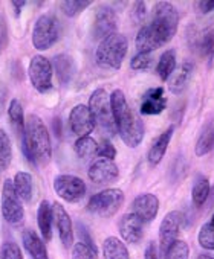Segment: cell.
<instances>
[{"label":"cell","instance_id":"cell-1","mask_svg":"<svg viewBox=\"0 0 214 259\" xmlns=\"http://www.w3.org/2000/svg\"><path fill=\"white\" fill-rule=\"evenodd\" d=\"M179 14L170 2H158L153 10V19L144 25L135 40L138 54H152L168 43L177 31Z\"/></svg>","mask_w":214,"mask_h":259},{"label":"cell","instance_id":"cell-2","mask_svg":"<svg viewBox=\"0 0 214 259\" xmlns=\"http://www.w3.org/2000/svg\"><path fill=\"white\" fill-rule=\"evenodd\" d=\"M22 148L28 162L45 165L52 157V144L49 130L37 114H29L25 120V133L22 136Z\"/></svg>","mask_w":214,"mask_h":259},{"label":"cell","instance_id":"cell-3","mask_svg":"<svg viewBox=\"0 0 214 259\" xmlns=\"http://www.w3.org/2000/svg\"><path fill=\"white\" fill-rule=\"evenodd\" d=\"M112 111L115 117L117 133L129 148H136L144 139V123L130 108L123 90L117 89L111 95Z\"/></svg>","mask_w":214,"mask_h":259},{"label":"cell","instance_id":"cell-4","mask_svg":"<svg viewBox=\"0 0 214 259\" xmlns=\"http://www.w3.org/2000/svg\"><path fill=\"white\" fill-rule=\"evenodd\" d=\"M129 51V41L127 37L123 34H112L107 38H104L95 52L96 64L102 69L118 70L127 55Z\"/></svg>","mask_w":214,"mask_h":259},{"label":"cell","instance_id":"cell-5","mask_svg":"<svg viewBox=\"0 0 214 259\" xmlns=\"http://www.w3.org/2000/svg\"><path fill=\"white\" fill-rule=\"evenodd\" d=\"M89 110L93 116V120L105 135L114 136L117 133L115 117L112 111L111 96L104 89H96L89 98Z\"/></svg>","mask_w":214,"mask_h":259},{"label":"cell","instance_id":"cell-6","mask_svg":"<svg viewBox=\"0 0 214 259\" xmlns=\"http://www.w3.org/2000/svg\"><path fill=\"white\" fill-rule=\"evenodd\" d=\"M123 203H124V192L121 189L111 188L90 197L87 203V210L99 217H112L120 210Z\"/></svg>","mask_w":214,"mask_h":259},{"label":"cell","instance_id":"cell-7","mask_svg":"<svg viewBox=\"0 0 214 259\" xmlns=\"http://www.w3.org/2000/svg\"><path fill=\"white\" fill-rule=\"evenodd\" d=\"M60 38V23L51 14H43L37 19L32 29V45L37 51L52 48Z\"/></svg>","mask_w":214,"mask_h":259},{"label":"cell","instance_id":"cell-8","mask_svg":"<svg viewBox=\"0 0 214 259\" xmlns=\"http://www.w3.org/2000/svg\"><path fill=\"white\" fill-rule=\"evenodd\" d=\"M29 79L34 89L40 93H46L52 89V75H54V67L52 63L43 57V55H35L32 57L29 63Z\"/></svg>","mask_w":214,"mask_h":259},{"label":"cell","instance_id":"cell-9","mask_svg":"<svg viewBox=\"0 0 214 259\" xmlns=\"http://www.w3.org/2000/svg\"><path fill=\"white\" fill-rule=\"evenodd\" d=\"M2 215L10 224H19L25 218L22 198L17 195L13 180H5L2 188Z\"/></svg>","mask_w":214,"mask_h":259},{"label":"cell","instance_id":"cell-10","mask_svg":"<svg viewBox=\"0 0 214 259\" xmlns=\"http://www.w3.org/2000/svg\"><path fill=\"white\" fill-rule=\"evenodd\" d=\"M54 191L64 201L77 203L86 195V183L77 176L61 174L54 180Z\"/></svg>","mask_w":214,"mask_h":259},{"label":"cell","instance_id":"cell-11","mask_svg":"<svg viewBox=\"0 0 214 259\" xmlns=\"http://www.w3.org/2000/svg\"><path fill=\"white\" fill-rule=\"evenodd\" d=\"M184 213L179 210H171L168 212L161 226H159V241H161V251L165 253V250L174 242L177 241L181 227L184 224Z\"/></svg>","mask_w":214,"mask_h":259},{"label":"cell","instance_id":"cell-12","mask_svg":"<svg viewBox=\"0 0 214 259\" xmlns=\"http://www.w3.org/2000/svg\"><path fill=\"white\" fill-rule=\"evenodd\" d=\"M69 125L72 133L78 138H86L95 130V120L87 105L78 104L69 113Z\"/></svg>","mask_w":214,"mask_h":259},{"label":"cell","instance_id":"cell-13","mask_svg":"<svg viewBox=\"0 0 214 259\" xmlns=\"http://www.w3.org/2000/svg\"><path fill=\"white\" fill-rule=\"evenodd\" d=\"M117 32V16L111 7H99L95 13L92 35L95 40H104Z\"/></svg>","mask_w":214,"mask_h":259},{"label":"cell","instance_id":"cell-14","mask_svg":"<svg viewBox=\"0 0 214 259\" xmlns=\"http://www.w3.org/2000/svg\"><path fill=\"white\" fill-rule=\"evenodd\" d=\"M87 176H89L90 182H93L95 185H107V183H112L118 179L120 169L114 160L98 159L90 165Z\"/></svg>","mask_w":214,"mask_h":259},{"label":"cell","instance_id":"cell-15","mask_svg":"<svg viewBox=\"0 0 214 259\" xmlns=\"http://www.w3.org/2000/svg\"><path fill=\"white\" fill-rule=\"evenodd\" d=\"M159 212V200L153 194H141L132 203V213L142 223H152Z\"/></svg>","mask_w":214,"mask_h":259},{"label":"cell","instance_id":"cell-16","mask_svg":"<svg viewBox=\"0 0 214 259\" xmlns=\"http://www.w3.org/2000/svg\"><path fill=\"white\" fill-rule=\"evenodd\" d=\"M120 233L126 242L138 244L144 236V223L135 213H126L118 223Z\"/></svg>","mask_w":214,"mask_h":259},{"label":"cell","instance_id":"cell-17","mask_svg":"<svg viewBox=\"0 0 214 259\" xmlns=\"http://www.w3.org/2000/svg\"><path fill=\"white\" fill-rule=\"evenodd\" d=\"M165 107H167V98L164 95V89L162 87H153V89L147 90L146 95L142 96L139 111L142 114L153 116V114L162 113Z\"/></svg>","mask_w":214,"mask_h":259},{"label":"cell","instance_id":"cell-18","mask_svg":"<svg viewBox=\"0 0 214 259\" xmlns=\"http://www.w3.org/2000/svg\"><path fill=\"white\" fill-rule=\"evenodd\" d=\"M52 209H54V221L57 224L60 239H61V242H63L64 247H70L72 242H74L72 220H70L69 213L66 212V209L60 203H54L52 204Z\"/></svg>","mask_w":214,"mask_h":259},{"label":"cell","instance_id":"cell-19","mask_svg":"<svg viewBox=\"0 0 214 259\" xmlns=\"http://www.w3.org/2000/svg\"><path fill=\"white\" fill-rule=\"evenodd\" d=\"M173 133H174V125L168 126V128L165 130V132L161 133V135L155 139V142L152 144V147H150V150H149V156H147L149 163H150L152 166L159 165L161 160L164 159V156H165V153H167V148H168V145H170V141H171V138H173Z\"/></svg>","mask_w":214,"mask_h":259},{"label":"cell","instance_id":"cell-20","mask_svg":"<svg viewBox=\"0 0 214 259\" xmlns=\"http://www.w3.org/2000/svg\"><path fill=\"white\" fill-rule=\"evenodd\" d=\"M22 242L26 253L29 254V259H49L43 239L34 230L26 229L22 233Z\"/></svg>","mask_w":214,"mask_h":259},{"label":"cell","instance_id":"cell-21","mask_svg":"<svg viewBox=\"0 0 214 259\" xmlns=\"http://www.w3.org/2000/svg\"><path fill=\"white\" fill-rule=\"evenodd\" d=\"M55 73H57V78L58 81L63 84V85H67L74 76H75V72H77V66H75V61L70 55H66V54H60L54 58V64H52Z\"/></svg>","mask_w":214,"mask_h":259},{"label":"cell","instance_id":"cell-22","mask_svg":"<svg viewBox=\"0 0 214 259\" xmlns=\"http://www.w3.org/2000/svg\"><path fill=\"white\" fill-rule=\"evenodd\" d=\"M193 70H194V64L191 61H185L176 72H173V75L168 78L170 92L174 95H181L187 89L190 78L193 75Z\"/></svg>","mask_w":214,"mask_h":259},{"label":"cell","instance_id":"cell-23","mask_svg":"<svg viewBox=\"0 0 214 259\" xmlns=\"http://www.w3.org/2000/svg\"><path fill=\"white\" fill-rule=\"evenodd\" d=\"M52 221H54L52 204L48 200H43L40 203V206H39L37 223H39V229H40V233H42L45 241H51L52 239Z\"/></svg>","mask_w":214,"mask_h":259},{"label":"cell","instance_id":"cell-24","mask_svg":"<svg viewBox=\"0 0 214 259\" xmlns=\"http://www.w3.org/2000/svg\"><path fill=\"white\" fill-rule=\"evenodd\" d=\"M104 259H130L127 245L117 236L105 238L102 242Z\"/></svg>","mask_w":214,"mask_h":259},{"label":"cell","instance_id":"cell-25","mask_svg":"<svg viewBox=\"0 0 214 259\" xmlns=\"http://www.w3.org/2000/svg\"><path fill=\"white\" fill-rule=\"evenodd\" d=\"M14 189L17 192V195L22 198V201L29 203L32 200V194H34V182H32V176L29 172L25 171H19L14 176Z\"/></svg>","mask_w":214,"mask_h":259},{"label":"cell","instance_id":"cell-26","mask_svg":"<svg viewBox=\"0 0 214 259\" xmlns=\"http://www.w3.org/2000/svg\"><path fill=\"white\" fill-rule=\"evenodd\" d=\"M212 148H214V120H208L200 132L194 153H196V156L202 157V156L208 154L209 151H212Z\"/></svg>","mask_w":214,"mask_h":259},{"label":"cell","instance_id":"cell-27","mask_svg":"<svg viewBox=\"0 0 214 259\" xmlns=\"http://www.w3.org/2000/svg\"><path fill=\"white\" fill-rule=\"evenodd\" d=\"M8 116L11 120L13 128L16 130V133L22 138L25 133V114H23V107L19 99H13L8 107Z\"/></svg>","mask_w":214,"mask_h":259},{"label":"cell","instance_id":"cell-28","mask_svg":"<svg viewBox=\"0 0 214 259\" xmlns=\"http://www.w3.org/2000/svg\"><path fill=\"white\" fill-rule=\"evenodd\" d=\"M176 69V52L173 49H168L165 51L161 58H159V63L156 66V72H158V76L162 79V81H167L173 72Z\"/></svg>","mask_w":214,"mask_h":259},{"label":"cell","instance_id":"cell-29","mask_svg":"<svg viewBox=\"0 0 214 259\" xmlns=\"http://www.w3.org/2000/svg\"><path fill=\"white\" fill-rule=\"evenodd\" d=\"M209 191H211V186H209V182L208 179L205 177H199L196 180V183L193 185V189H191V198H193V203L196 206H203V203L206 201L208 195H209Z\"/></svg>","mask_w":214,"mask_h":259},{"label":"cell","instance_id":"cell-30","mask_svg":"<svg viewBox=\"0 0 214 259\" xmlns=\"http://www.w3.org/2000/svg\"><path fill=\"white\" fill-rule=\"evenodd\" d=\"M13 159V147L5 130H0V171L10 166Z\"/></svg>","mask_w":214,"mask_h":259},{"label":"cell","instance_id":"cell-31","mask_svg":"<svg viewBox=\"0 0 214 259\" xmlns=\"http://www.w3.org/2000/svg\"><path fill=\"white\" fill-rule=\"evenodd\" d=\"M98 150V144L90 138H78V141L75 142V153L80 159H90L92 156L96 154Z\"/></svg>","mask_w":214,"mask_h":259},{"label":"cell","instance_id":"cell-32","mask_svg":"<svg viewBox=\"0 0 214 259\" xmlns=\"http://www.w3.org/2000/svg\"><path fill=\"white\" fill-rule=\"evenodd\" d=\"M90 5H92V2H89V0H66V2L60 4V8L64 16L75 17L80 13H83L86 8H89Z\"/></svg>","mask_w":214,"mask_h":259},{"label":"cell","instance_id":"cell-33","mask_svg":"<svg viewBox=\"0 0 214 259\" xmlns=\"http://www.w3.org/2000/svg\"><path fill=\"white\" fill-rule=\"evenodd\" d=\"M165 259H190V247L185 241H174L165 250Z\"/></svg>","mask_w":214,"mask_h":259},{"label":"cell","instance_id":"cell-34","mask_svg":"<svg viewBox=\"0 0 214 259\" xmlns=\"http://www.w3.org/2000/svg\"><path fill=\"white\" fill-rule=\"evenodd\" d=\"M199 245L205 250H214V229L209 226V223H205L197 235Z\"/></svg>","mask_w":214,"mask_h":259},{"label":"cell","instance_id":"cell-35","mask_svg":"<svg viewBox=\"0 0 214 259\" xmlns=\"http://www.w3.org/2000/svg\"><path fill=\"white\" fill-rule=\"evenodd\" d=\"M199 54L205 58H211L214 57V31H208L205 32L200 38H199Z\"/></svg>","mask_w":214,"mask_h":259},{"label":"cell","instance_id":"cell-36","mask_svg":"<svg viewBox=\"0 0 214 259\" xmlns=\"http://www.w3.org/2000/svg\"><path fill=\"white\" fill-rule=\"evenodd\" d=\"M0 259H23V254L16 242L7 241L0 248Z\"/></svg>","mask_w":214,"mask_h":259},{"label":"cell","instance_id":"cell-37","mask_svg":"<svg viewBox=\"0 0 214 259\" xmlns=\"http://www.w3.org/2000/svg\"><path fill=\"white\" fill-rule=\"evenodd\" d=\"M152 63H153L152 54H136L130 61V67L133 70H147L150 69Z\"/></svg>","mask_w":214,"mask_h":259},{"label":"cell","instance_id":"cell-38","mask_svg":"<svg viewBox=\"0 0 214 259\" xmlns=\"http://www.w3.org/2000/svg\"><path fill=\"white\" fill-rule=\"evenodd\" d=\"M96 154L99 159H107V160H114L117 157V148L111 144V141L104 139L101 144H98Z\"/></svg>","mask_w":214,"mask_h":259},{"label":"cell","instance_id":"cell-39","mask_svg":"<svg viewBox=\"0 0 214 259\" xmlns=\"http://www.w3.org/2000/svg\"><path fill=\"white\" fill-rule=\"evenodd\" d=\"M72 259H96V253L81 242H77L72 248Z\"/></svg>","mask_w":214,"mask_h":259},{"label":"cell","instance_id":"cell-40","mask_svg":"<svg viewBox=\"0 0 214 259\" xmlns=\"http://www.w3.org/2000/svg\"><path fill=\"white\" fill-rule=\"evenodd\" d=\"M78 236H80V242H81V244H84L86 247H89L92 251H95V253L98 254V248H96V245H95L92 236L89 235L87 227H86L84 224H81V223L78 224Z\"/></svg>","mask_w":214,"mask_h":259},{"label":"cell","instance_id":"cell-41","mask_svg":"<svg viewBox=\"0 0 214 259\" xmlns=\"http://www.w3.org/2000/svg\"><path fill=\"white\" fill-rule=\"evenodd\" d=\"M147 14V8H146V4L144 2H135L133 4V10H132V17L136 23L142 22L144 17Z\"/></svg>","mask_w":214,"mask_h":259},{"label":"cell","instance_id":"cell-42","mask_svg":"<svg viewBox=\"0 0 214 259\" xmlns=\"http://www.w3.org/2000/svg\"><path fill=\"white\" fill-rule=\"evenodd\" d=\"M196 8L200 14H209L214 11V0H200L196 2Z\"/></svg>","mask_w":214,"mask_h":259},{"label":"cell","instance_id":"cell-43","mask_svg":"<svg viewBox=\"0 0 214 259\" xmlns=\"http://www.w3.org/2000/svg\"><path fill=\"white\" fill-rule=\"evenodd\" d=\"M144 259H159V250H158V245L156 242H150L146 248V254H144Z\"/></svg>","mask_w":214,"mask_h":259},{"label":"cell","instance_id":"cell-44","mask_svg":"<svg viewBox=\"0 0 214 259\" xmlns=\"http://www.w3.org/2000/svg\"><path fill=\"white\" fill-rule=\"evenodd\" d=\"M11 5H13V8L16 10V16L19 17L20 13H22V10L26 7V2H25V0H23V2H16V0H14V2H11Z\"/></svg>","mask_w":214,"mask_h":259},{"label":"cell","instance_id":"cell-45","mask_svg":"<svg viewBox=\"0 0 214 259\" xmlns=\"http://www.w3.org/2000/svg\"><path fill=\"white\" fill-rule=\"evenodd\" d=\"M197 259H214L212 256H209V254H199L197 256Z\"/></svg>","mask_w":214,"mask_h":259},{"label":"cell","instance_id":"cell-46","mask_svg":"<svg viewBox=\"0 0 214 259\" xmlns=\"http://www.w3.org/2000/svg\"><path fill=\"white\" fill-rule=\"evenodd\" d=\"M208 223H209V226H211V227L214 229V213H212V217H211V220H209Z\"/></svg>","mask_w":214,"mask_h":259},{"label":"cell","instance_id":"cell-47","mask_svg":"<svg viewBox=\"0 0 214 259\" xmlns=\"http://www.w3.org/2000/svg\"><path fill=\"white\" fill-rule=\"evenodd\" d=\"M0 49H2V45H0Z\"/></svg>","mask_w":214,"mask_h":259}]
</instances>
